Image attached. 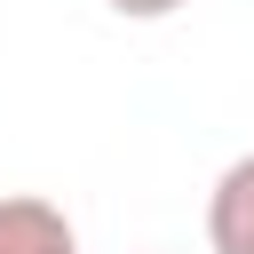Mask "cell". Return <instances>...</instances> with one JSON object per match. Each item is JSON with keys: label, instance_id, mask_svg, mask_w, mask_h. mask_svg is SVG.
I'll return each instance as SVG.
<instances>
[{"label": "cell", "instance_id": "1", "mask_svg": "<svg viewBox=\"0 0 254 254\" xmlns=\"http://www.w3.org/2000/svg\"><path fill=\"white\" fill-rule=\"evenodd\" d=\"M206 246L214 254H254V151H238L214 190H206Z\"/></svg>", "mask_w": 254, "mask_h": 254}, {"label": "cell", "instance_id": "2", "mask_svg": "<svg viewBox=\"0 0 254 254\" xmlns=\"http://www.w3.org/2000/svg\"><path fill=\"white\" fill-rule=\"evenodd\" d=\"M0 254H79V230L56 198H32V190H8L0 198Z\"/></svg>", "mask_w": 254, "mask_h": 254}, {"label": "cell", "instance_id": "3", "mask_svg": "<svg viewBox=\"0 0 254 254\" xmlns=\"http://www.w3.org/2000/svg\"><path fill=\"white\" fill-rule=\"evenodd\" d=\"M111 16H127V24H159V16H175V8H190V0H103Z\"/></svg>", "mask_w": 254, "mask_h": 254}]
</instances>
